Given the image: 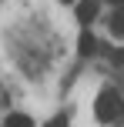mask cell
<instances>
[{
    "mask_svg": "<svg viewBox=\"0 0 124 127\" xmlns=\"http://www.w3.org/2000/svg\"><path fill=\"white\" fill-rule=\"evenodd\" d=\"M124 110V104H121V97H118V90H111V87H104L97 94V104H94V114H97V121H114Z\"/></svg>",
    "mask_w": 124,
    "mask_h": 127,
    "instance_id": "6da1fadb",
    "label": "cell"
},
{
    "mask_svg": "<svg viewBox=\"0 0 124 127\" xmlns=\"http://www.w3.org/2000/svg\"><path fill=\"white\" fill-rule=\"evenodd\" d=\"M94 17H97V3H94V0H84V3H77V20H81V24H91Z\"/></svg>",
    "mask_w": 124,
    "mask_h": 127,
    "instance_id": "7a4b0ae2",
    "label": "cell"
},
{
    "mask_svg": "<svg viewBox=\"0 0 124 127\" xmlns=\"http://www.w3.org/2000/svg\"><path fill=\"white\" fill-rule=\"evenodd\" d=\"M77 47H81V54H84V57H91V54L97 50V40H94V33H91V30H84V33H81V40H77Z\"/></svg>",
    "mask_w": 124,
    "mask_h": 127,
    "instance_id": "3957f363",
    "label": "cell"
},
{
    "mask_svg": "<svg viewBox=\"0 0 124 127\" xmlns=\"http://www.w3.org/2000/svg\"><path fill=\"white\" fill-rule=\"evenodd\" d=\"M7 127H34V121L27 114H7Z\"/></svg>",
    "mask_w": 124,
    "mask_h": 127,
    "instance_id": "277c9868",
    "label": "cell"
},
{
    "mask_svg": "<svg viewBox=\"0 0 124 127\" xmlns=\"http://www.w3.org/2000/svg\"><path fill=\"white\" fill-rule=\"evenodd\" d=\"M111 30L118 33V37H124V7H118V13L111 17Z\"/></svg>",
    "mask_w": 124,
    "mask_h": 127,
    "instance_id": "5b68a950",
    "label": "cell"
},
{
    "mask_svg": "<svg viewBox=\"0 0 124 127\" xmlns=\"http://www.w3.org/2000/svg\"><path fill=\"white\" fill-rule=\"evenodd\" d=\"M107 57H111V64H118V67H121V64H124V50H121V47H114Z\"/></svg>",
    "mask_w": 124,
    "mask_h": 127,
    "instance_id": "8992f818",
    "label": "cell"
},
{
    "mask_svg": "<svg viewBox=\"0 0 124 127\" xmlns=\"http://www.w3.org/2000/svg\"><path fill=\"white\" fill-rule=\"evenodd\" d=\"M107 3H118V7H124V0H107Z\"/></svg>",
    "mask_w": 124,
    "mask_h": 127,
    "instance_id": "52a82bcc",
    "label": "cell"
},
{
    "mask_svg": "<svg viewBox=\"0 0 124 127\" xmlns=\"http://www.w3.org/2000/svg\"><path fill=\"white\" fill-rule=\"evenodd\" d=\"M64 3H71V0H64Z\"/></svg>",
    "mask_w": 124,
    "mask_h": 127,
    "instance_id": "ba28073f",
    "label": "cell"
}]
</instances>
